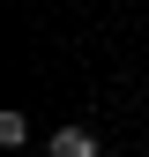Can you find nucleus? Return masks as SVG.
I'll return each mask as SVG.
<instances>
[{
  "label": "nucleus",
  "mask_w": 149,
  "mask_h": 157,
  "mask_svg": "<svg viewBox=\"0 0 149 157\" xmlns=\"http://www.w3.org/2000/svg\"><path fill=\"white\" fill-rule=\"evenodd\" d=\"M30 142V120H23V112H0V150H23Z\"/></svg>",
  "instance_id": "2"
},
{
  "label": "nucleus",
  "mask_w": 149,
  "mask_h": 157,
  "mask_svg": "<svg viewBox=\"0 0 149 157\" xmlns=\"http://www.w3.org/2000/svg\"><path fill=\"white\" fill-rule=\"evenodd\" d=\"M45 157H97V135H89V127H60L45 142Z\"/></svg>",
  "instance_id": "1"
}]
</instances>
